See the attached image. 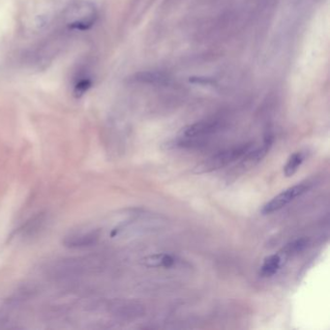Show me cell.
<instances>
[{
    "label": "cell",
    "instance_id": "obj_1",
    "mask_svg": "<svg viewBox=\"0 0 330 330\" xmlns=\"http://www.w3.org/2000/svg\"><path fill=\"white\" fill-rule=\"evenodd\" d=\"M252 148L251 144H243L237 147H230L213 154L204 159L201 163L195 167V174H205L211 173L226 168L228 166L240 160L248 151Z\"/></svg>",
    "mask_w": 330,
    "mask_h": 330
},
{
    "label": "cell",
    "instance_id": "obj_2",
    "mask_svg": "<svg viewBox=\"0 0 330 330\" xmlns=\"http://www.w3.org/2000/svg\"><path fill=\"white\" fill-rule=\"evenodd\" d=\"M86 258L69 257L56 261L48 268V273L55 279H66L82 275L88 268Z\"/></svg>",
    "mask_w": 330,
    "mask_h": 330
},
{
    "label": "cell",
    "instance_id": "obj_3",
    "mask_svg": "<svg viewBox=\"0 0 330 330\" xmlns=\"http://www.w3.org/2000/svg\"><path fill=\"white\" fill-rule=\"evenodd\" d=\"M310 188L309 183L303 182V183L295 184L294 186L286 189L284 191L279 193L273 199H271L268 202L263 206L262 208V214L264 215H269L274 212L281 210L290 204L291 202H294V200L300 196H302L304 193L307 192Z\"/></svg>",
    "mask_w": 330,
    "mask_h": 330
},
{
    "label": "cell",
    "instance_id": "obj_4",
    "mask_svg": "<svg viewBox=\"0 0 330 330\" xmlns=\"http://www.w3.org/2000/svg\"><path fill=\"white\" fill-rule=\"evenodd\" d=\"M71 21L68 22V28L72 30L84 31L93 27L97 19L96 10L88 4H83L79 8L71 11Z\"/></svg>",
    "mask_w": 330,
    "mask_h": 330
},
{
    "label": "cell",
    "instance_id": "obj_5",
    "mask_svg": "<svg viewBox=\"0 0 330 330\" xmlns=\"http://www.w3.org/2000/svg\"><path fill=\"white\" fill-rule=\"evenodd\" d=\"M219 129V123L214 120H203L190 124L181 130L180 134L183 140L198 139L209 136Z\"/></svg>",
    "mask_w": 330,
    "mask_h": 330
},
{
    "label": "cell",
    "instance_id": "obj_6",
    "mask_svg": "<svg viewBox=\"0 0 330 330\" xmlns=\"http://www.w3.org/2000/svg\"><path fill=\"white\" fill-rule=\"evenodd\" d=\"M100 238V232L98 230H88V231H79L73 232L65 237L63 240L64 246L72 249L93 246Z\"/></svg>",
    "mask_w": 330,
    "mask_h": 330
},
{
    "label": "cell",
    "instance_id": "obj_7",
    "mask_svg": "<svg viewBox=\"0 0 330 330\" xmlns=\"http://www.w3.org/2000/svg\"><path fill=\"white\" fill-rule=\"evenodd\" d=\"M134 83L149 85H166L170 83V77L161 71H143L135 74L132 79Z\"/></svg>",
    "mask_w": 330,
    "mask_h": 330
},
{
    "label": "cell",
    "instance_id": "obj_8",
    "mask_svg": "<svg viewBox=\"0 0 330 330\" xmlns=\"http://www.w3.org/2000/svg\"><path fill=\"white\" fill-rule=\"evenodd\" d=\"M283 266V257L278 254H273L264 260V263L261 266V275L263 277H272L279 271L281 266Z\"/></svg>",
    "mask_w": 330,
    "mask_h": 330
},
{
    "label": "cell",
    "instance_id": "obj_9",
    "mask_svg": "<svg viewBox=\"0 0 330 330\" xmlns=\"http://www.w3.org/2000/svg\"><path fill=\"white\" fill-rule=\"evenodd\" d=\"M176 260L170 254H155L145 257L144 265L148 267H164L170 268L174 266Z\"/></svg>",
    "mask_w": 330,
    "mask_h": 330
},
{
    "label": "cell",
    "instance_id": "obj_10",
    "mask_svg": "<svg viewBox=\"0 0 330 330\" xmlns=\"http://www.w3.org/2000/svg\"><path fill=\"white\" fill-rule=\"evenodd\" d=\"M305 160V154L301 151L294 152L288 159L286 165L284 166V174L286 177L293 176L302 165Z\"/></svg>",
    "mask_w": 330,
    "mask_h": 330
},
{
    "label": "cell",
    "instance_id": "obj_11",
    "mask_svg": "<svg viewBox=\"0 0 330 330\" xmlns=\"http://www.w3.org/2000/svg\"><path fill=\"white\" fill-rule=\"evenodd\" d=\"M308 244V240L305 239H296L293 242L287 244L279 253L284 258H288L289 257H292L295 254L300 253L302 250L305 249Z\"/></svg>",
    "mask_w": 330,
    "mask_h": 330
},
{
    "label": "cell",
    "instance_id": "obj_12",
    "mask_svg": "<svg viewBox=\"0 0 330 330\" xmlns=\"http://www.w3.org/2000/svg\"><path fill=\"white\" fill-rule=\"evenodd\" d=\"M92 86L91 78L88 75H83L78 78L74 85V95L78 98L82 97Z\"/></svg>",
    "mask_w": 330,
    "mask_h": 330
},
{
    "label": "cell",
    "instance_id": "obj_13",
    "mask_svg": "<svg viewBox=\"0 0 330 330\" xmlns=\"http://www.w3.org/2000/svg\"><path fill=\"white\" fill-rule=\"evenodd\" d=\"M43 223H44V215L41 213L28 222L25 227V232L28 234H31V232L33 233L35 230H38Z\"/></svg>",
    "mask_w": 330,
    "mask_h": 330
}]
</instances>
